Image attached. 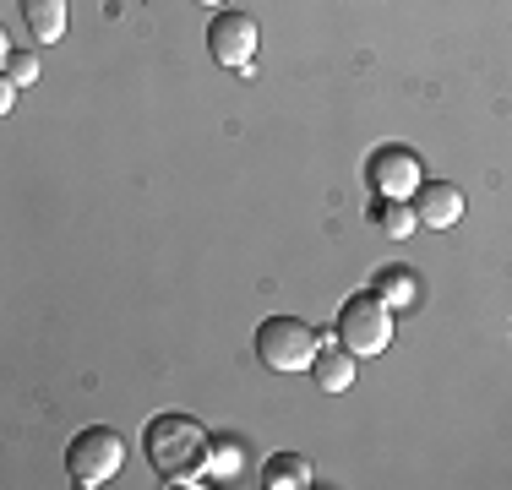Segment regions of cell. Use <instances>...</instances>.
Instances as JSON below:
<instances>
[{"label":"cell","mask_w":512,"mask_h":490,"mask_svg":"<svg viewBox=\"0 0 512 490\" xmlns=\"http://www.w3.org/2000/svg\"><path fill=\"white\" fill-rule=\"evenodd\" d=\"M148 463L169 485H207L213 480V436L191 414H158L148 425Z\"/></svg>","instance_id":"cell-1"},{"label":"cell","mask_w":512,"mask_h":490,"mask_svg":"<svg viewBox=\"0 0 512 490\" xmlns=\"http://www.w3.org/2000/svg\"><path fill=\"white\" fill-rule=\"evenodd\" d=\"M120 463H126V441H120V431H109V425H88V431H77L66 447V469L82 490L109 485L120 474Z\"/></svg>","instance_id":"cell-2"},{"label":"cell","mask_w":512,"mask_h":490,"mask_svg":"<svg viewBox=\"0 0 512 490\" xmlns=\"http://www.w3.org/2000/svg\"><path fill=\"white\" fill-rule=\"evenodd\" d=\"M256 354H262V365H267V371H278V376L311 371L316 333L300 322V316H267V322L256 327Z\"/></svg>","instance_id":"cell-3"},{"label":"cell","mask_w":512,"mask_h":490,"mask_svg":"<svg viewBox=\"0 0 512 490\" xmlns=\"http://www.w3.org/2000/svg\"><path fill=\"white\" fill-rule=\"evenodd\" d=\"M393 316L398 311L376 289L349 294V300L338 305V338H344L355 354H382L387 343H393Z\"/></svg>","instance_id":"cell-4"},{"label":"cell","mask_w":512,"mask_h":490,"mask_svg":"<svg viewBox=\"0 0 512 490\" xmlns=\"http://www.w3.org/2000/svg\"><path fill=\"white\" fill-rule=\"evenodd\" d=\"M365 175H371L376 196H404V202H414V191L425 186V164H420V153H414V147H404V142L376 147V153L365 158Z\"/></svg>","instance_id":"cell-5"},{"label":"cell","mask_w":512,"mask_h":490,"mask_svg":"<svg viewBox=\"0 0 512 490\" xmlns=\"http://www.w3.org/2000/svg\"><path fill=\"white\" fill-rule=\"evenodd\" d=\"M256 44H262V33H256L251 11H218V17L207 22V49H213V60L229 71H251Z\"/></svg>","instance_id":"cell-6"},{"label":"cell","mask_w":512,"mask_h":490,"mask_svg":"<svg viewBox=\"0 0 512 490\" xmlns=\"http://www.w3.org/2000/svg\"><path fill=\"white\" fill-rule=\"evenodd\" d=\"M355 360H360V354L338 338V327H333V333H316L311 376H316V387H322V392H349V387H355Z\"/></svg>","instance_id":"cell-7"},{"label":"cell","mask_w":512,"mask_h":490,"mask_svg":"<svg viewBox=\"0 0 512 490\" xmlns=\"http://www.w3.org/2000/svg\"><path fill=\"white\" fill-rule=\"evenodd\" d=\"M414 213H420L425 229H453L463 218V191L447 186V180H425V186L414 191Z\"/></svg>","instance_id":"cell-8"},{"label":"cell","mask_w":512,"mask_h":490,"mask_svg":"<svg viewBox=\"0 0 512 490\" xmlns=\"http://www.w3.org/2000/svg\"><path fill=\"white\" fill-rule=\"evenodd\" d=\"M22 22H28L33 44H60L71 22V0H22Z\"/></svg>","instance_id":"cell-9"},{"label":"cell","mask_w":512,"mask_h":490,"mask_svg":"<svg viewBox=\"0 0 512 490\" xmlns=\"http://www.w3.org/2000/svg\"><path fill=\"white\" fill-rule=\"evenodd\" d=\"M262 485L267 490H306L311 485V463L300 458V452H273V458L262 463Z\"/></svg>","instance_id":"cell-10"},{"label":"cell","mask_w":512,"mask_h":490,"mask_svg":"<svg viewBox=\"0 0 512 490\" xmlns=\"http://www.w3.org/2000/svg\"><path fill=\"white\" fill-rule=\"evenodd\" d=\"M371 289L382 294V300L393 305V311H414V305H420V278H414L409 267H382Z\"/></svg>","instance_id":"cell-11"},{"label":"cell","mask_w":512,"mask_h":490,"mask_svg":"<svg viewBox=\"0 0 512 490\" xmlns=\"http://www.w3.org/2000/svg\"><path fill=\"white\" fill-rule=\"evenodd\" d=\"M376 224H382L387 240H409L420 229V213H414V202H404V196H382L376 202Z\"/></svg>","instance_id":"cell-12"},{"label":"cell","mask_w":512,"mask_h":490,"mask_svg":"<svg viewBox=\"0 0 512 490\" xmlns=\"http://www.w3.org/2000/svg\"><path fill=\"white\" fill-rule=\"evenodd\" d=\"M213 480H246V441L240 436H213Z\"/></svg>","instance_id":"cell-13"},{"label":"cell","mask_w":512,"mask_h":490,"mask_svg":"<svg viewBox=\"0 0 512 490\" xmlns=\"http://www.w3.org/2000/svg\"><path fill=\"white\" fill-rule=\"evenodd\" d=\"M0 66H6V77L17 82V88H33V82H39V55H33V49L6 44L0 49Z\"/></svg>","instance_id":"cell-14"},{"label":"cell","mask_w":512,"mask_h":490,"mask_svg":"<svg viewBox=\"0 0 512 490\" xmlns=\"http://www.w3.org/2000/svg\"><path fill=\"white\" fill-rule=\"evenodd\" d=\"M11 104H17V82L0 77V115H11Z\"/></svg>","instance_id":"cell-15"},{"label":"cell","mask_w":512,"mask_h":490,"mask_svg":"<svg viewBox=\"0 0 512 490\" xmlns=\"http://www.w3.org/2000/svg\"><path fill=\"white\" fill-rule=\"evenodd\" d=\"M197 6H224V0H197Z\"/></svg>","instance_id":"cell-16"}]
</instances>
